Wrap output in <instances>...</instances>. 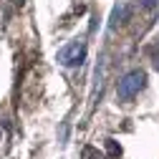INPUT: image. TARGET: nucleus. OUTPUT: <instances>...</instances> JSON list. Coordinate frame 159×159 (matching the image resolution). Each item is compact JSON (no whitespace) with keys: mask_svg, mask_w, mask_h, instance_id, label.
Returning a JSON list of instances; mask_svg holds the SVG:
<instances>
[{"mask_svg":"<svg viewBox=\"0 0 159 159\" xmlns=\"http://www.w3.org/2000/svg\"><path fill=\"white\" fill-rule=\"evenodd\" d=\"M147 84V73L144 71H129L121 81H119V89H116V96L121 101H131L134 96H139V91L144 89Z\"/></svg>","mask_w":159,"mask_h":159,"instance_id":"f257e3e1","label":"nucleus"},{"mask_svg":"<svg viewBox=\"0 0 159 159\" xmlns=\"http://www.w3.org/2000/svg\"><path fill=\"white\" fill-rule=\"evenodd\" d=\"M84 58H86V41H71L58 53V63L66 68H73V66H81Z\"/></svg>","mask_w":159,"mask_h":159,"instance_id":"f03ea898","label":"nucleus"},{"mask_svg":"<svg viewBox=\"0 0 159 159\" xmlns=\"http://www.w3.org/2000/svg\"><path fill=\"white\" fill-rule=\"evenodd\" d=\"M129 5H119L114 13H111V23H109V28L111 30H116V28H121V25H126V20H129Z\"/></svg>","mask_w":159,"mask_h":159,"instance_id":"7ed1b4c3","label":"nucleus"},{"mask_svg":"<svg viewBox=\"0 0 159 159\" xmlns=\"http://www.w3.org/2000/svg\"><path fill=\"white\" fill-rule=\"evenodd\" d=\"M106 154L109 157H121V144L116 139H106Z\"/></svg>","mask_w":159,"mask_h":159,"instance_id":"20e7f679","label":"nucleus"},{"mask_svg":"<svg viewBox=\"0 0 159 159\" xmlns=\"http://www.w3.org/2000/svg\"><path fill=\"white\" fill-rule=\"evenodd\" d=\"M84 154H86V157H89V159H106V157H104V154H101V152H96V149H93V147H86V152H84Z\"/></svg>","mask_w":159,"mask_h":159,"instance_id":"39448f33","label":"nucleus"},{"mask_svg":"<svg viewBox=\"0 0 159 159\" xmlns=\"http://www.w3.org/2000/svg\"><path fill=\"white\" fill-rule=\"evenodd\" d=\"M152 61H154V68L159 71V51H154V53H152Z\"/></svg>","mask_w":159,"mask_h":159,"instance_id":"423d86ee","label":"nucleus"}]
</instances>
